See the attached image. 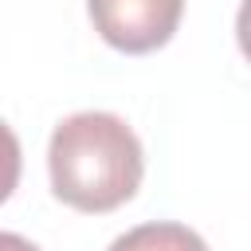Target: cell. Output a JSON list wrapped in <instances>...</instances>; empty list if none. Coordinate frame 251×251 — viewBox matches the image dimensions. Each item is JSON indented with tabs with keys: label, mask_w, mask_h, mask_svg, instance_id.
<instances>
[{
	"label": "cell",
	"mask_w": 251,
	"mask_h": 251,
	"mask_svg": "<svg viewBox=\"0 0 251 251\" xmlns=\"http://www.w3.org/2000/svg\"><path fill=\"white\" fill-rule=\"evenodd\" d=\"M180 16H184V0H90L94 31L126 55H145L165 47Z\"/></svg>",
	"instance_id": "cell-2"
},
{
	"label": "cell",
	"mask_w": 251,
	"mask_h": 251,
	"mask_svg": "<svg viewBox=\"0 0 251 251\" xmlns=\"http://www.w3.org/2000/svg\"><path fill=\"white\" fill-rule=\"evenodd\" d=\"M106 251H208V243H204L192 227H184V224L157 220V224L129 227V231L118 235Z\"/></svg>",
	"instance_id": "cell-3"
},
{
	"label": "cell",
	"mask_w": 251,
	"mask_h": 251,
	"mask_svg": "<svg viewBox=\"0 0 251 251\" xmlns=\"http://www.w3.org/2000/svg\"><path fill=\"white\" fill-rule=\"evenodd\" d=\"M47 169L51 188L67 208L114 212L137 192L145 176V153L137 133L118 114L82 110L55 126Z\"/></svg>",
	"instance_id": "cell-1"
},
{
	"label": "cell",
	"mask_w": 251,
	"mask_h": 251,
	"mask_svg": "<svg viewBox=\"0 0 251 251\" xmlns=\"http://www.w3.org/2000/svg\"><path fill=\"white\" fill-rule=\"evenodd\" d=\"M0 251H39V247L27 243V239L16 235V231H4V235H0Z\"/></svg>",
	"instance_id": "cell-5"
},
{
	"label": "cell",
	"mask_w": 251,
	"mask_h": 251,
	"mask_svg": "<svg viewBox=\"0 0 251 251\" xmlns=\"http://www.w3.org/2000/svg\"><path fill=\"white\" fill-rule=\"evenodd\" d=\"M235 39H239V51H243L247 63H251V0L239 4V16H235Z\"/></svg>",
	"instance_id": "cell-4"
}]
</instances>
